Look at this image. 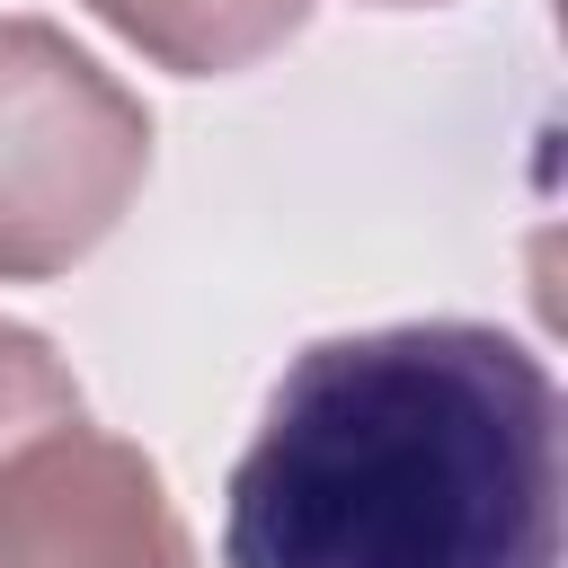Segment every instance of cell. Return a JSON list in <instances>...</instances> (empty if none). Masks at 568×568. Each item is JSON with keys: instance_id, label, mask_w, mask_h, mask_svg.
Returning <instances> with one entry per match:
<instances>
[{"instance_id": "4", "label": "cell", "mask_w": 568, "mask_h": 568, "mask_svg": "<svg viewBox=\"0 0 568 568\" xmlns=\"http://www.w3.org/2000/svg\"><path fill=\"white\" fill-rule=\"evenodd\" d=\"M89 9L124 44H142L160 71H186V80L248 71L311 18V0H89Z\"/></svg>"}, {"instance_id": "6", "label": "cell", "mask_w": 568, "mask_h": 568, "mask_svg": "<svg viewBox=\"0 0 568 568\" xmlns=\"http://www.w3.org/2000/svg\"><path fill=\"white\" fill-rule=\"evenodd\" d=\"M382 9H435V0H382Z\"/></svg>"}, {"instance_id": "3", "label": "cell", "mask_w": 568, "mask_h": 568, "mask_svg": "<svg viewBox=\"0 0 568 568\" xmlns=\"http://www.w3.org/2000/svg\"><path fill=\"white\" fill-rule=\"evenodd\" d=\"M0 568H195L160 470L89 417L0 453Z\"/></svg>"}, {"instance_id": "2", "label": "cell", "mask_w": 568, "mask_h": 568, "mask_svg": "<svg viewBox=\"0 0 568 568\" xmlns=\"http://www.w3.org/2000/svg\"><path fill=\"white\" fill-rule=\"evenodd\" d=\"M151 178L142 98L62 27L0 18V284L80 266Z\"/></svg>"}, {"instance_id": "5", "label": "cell", "mask_w": 568, "mask_h": 568, "mask_svg": "<svg viewBox=\"0 0 568 568\" xmlns=\"http://www.w3.org/2000/svg\"><path fill=\"white\" fill-rule=\"evenodd\" d=\"M71 417H80V382L62 373V355L36 328L0 320V453H18L44 426H71Z\"/></svg>"}, {"instance_id": "1", "label": "cell", "mask_w": 568, "mask_h": 568, "mask_svg": "<svg viewBox=\"0 0 568 568\" xmlns=\"http://www.w3.org/2000/svg\"><path fill=\"white\" fill-rule=\"evenodd\" d=\"M222 568H559V382L479 320L302 346L231 462Z\"/></svg>"}]
</instances>
